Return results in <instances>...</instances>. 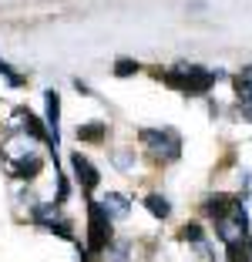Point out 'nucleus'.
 <instances>
[{"instance_id":"nucleus-18","label":"nucleus","mask_w":252,"mask_h":262,"mask_svg":"<svg viewBox=\"0 0 252 262\" xmlns=\"http://www.w3.org/2000/svg\"><path fill=\"white\" fill-rule=\"evenodd\" d=\"M111 74L115 77H135V74H141V61H135V57H115Z\"/></svg>"},{"instance_id":"nucleus-15","label":"nucleus","mask_w":252,"mask_h":262,"mask_svg":"<svg viewBox=\"0 0 252 262\" xmlns=\"http://www.w3.org/2000/svg\"><path fill=\"white\" fill-rule=\"evenodd\" d=\"M232 81V91H236L239 104H245V101H252V64H245V68H239L236 74L229 77Z\"/></svg>"},{"instance_id":"nucleus-11","label":"nucleus","mask_w":252,"mask_h":262,"mask_svg":"<svg viewBox=\"0 0 252 262\" xmlns=\"http://www.w3.org/2000/svg\"><path fill=\"white\" fill-rule=\"evenodd\" d=\"M57 215H64V205H57V202H31L27 205V219H31V225H37V229H44V225H51Z\"/></svg>"},{"instance_id":"nucleus-21","label":"nucleus","mask_w":252,"mask_h":262,"mask_svg":"<svg viewBox=\"0 0 252 262\" xmlns=\"http://www.w3.org/2000/svg\"><path fill=\"white\" fill-rule=\"evenodd\" d=\"M239 115H242V121H249V124H252V101L239 104Z\"/></svg>"},{"instance_id":"nucleus-5","label":"nucleus","mask_w":252,"mask_h":262,"mask_svg":"<svg viewBox=\"0 0 252 262\" xmlns=\"http://www.w3.org/2000/svg\"><path fill=\"white\" fill-rule=\"evenodd\" d=\"M68 168H71V178L81 185L84 195H94L101 188V168L91 162V155H84L81 148L68 155Z\"/></svg>"},{"instance_id":"nucleus-7","label":"nucleus","mask_w":252,"mask_h":262,"mask_svg":"<svg viewBox=\"0 0 252 262\" xmlns=\"http://www.w3.org/2000/svg\"><path fill=\"white\" fill-rule=\"evenodd\" d=\"M44 155L37 151V148H31V151H24L20 158H14V162H4V171H7L14 182H20V185H31V182H37L40 171H44Z\"/></svg>"},{"instance_id":"nucleus-9","label":"nucleus","mask_w":252,"mask_h":262,"mask_svg":"<svg viewBox=\"0 0 252 262\" xmlns=\"http://www.w3.org/2000/svg\"><path fill=\"white\" fill-rule=\"evenodd\" d=\"M74 138H77V145H84V148L108 145V138H111V124L108 121H77Z\"/></svg>"},{"instance_id":"nucleus-10","label":"nucleus","mask_w":252,"mask_h":262,"mask_svg":"<svg viewBox=\"0 0 252 262\" xmlns=\"http://www.w3.org/2000/svg\"><path fill=\"white\" fill-rule=\"evenodd\" d=\"M98 202H101V208L108 212V219L111 222H121V219H128L131 215V208H135V202H131V195L128 192H104V195H98Z\"/></svg>"},{"instance_id":"nucleus-12","label":"nucleus","mask_w":252,"mask_h":262,"mask_svg":"<svg viewBox=\"0 0 252 262\" xmlns=\"http://www.w3.org/2000/svg\"><path fill=\"white\" fill-rule=\"evenodd\" d=\"M141 208H145L155 222H168V219H172V199H168V195H161V192L141 195Z\"/></svg>"},{"instance_id":"nucleus-13","label":"nucleus","mask_w":252,"mask_h":262,"mask_svg":"<svg viewBox=\"0 0 252 262\" xmlns=\"http://www.w3.org/2000/svg\"><path fill=\"white\" fill-rule=\"evenodd\" d=\"M178 242H185V246H192V249H199L202 242H208V232H205V225H202V219H192V222L178 225Z\"/></svg>"},{"instance_id":"nucleus-16","label":"nucleus","mask_w":252,"mask_h":262,"mask_svg":"<svg viewBox=\"0 0 252 262\" xmlns=\"http://www.w3.org/2000/svg\"><path fill=\"white\" fill-rule=\"evenodd\" d=\"M108 162L128 175V171L138 168V155H135V148H115V151H108Z\"/></svg>"},{"instance_id":"nucleus-3","label":"nucleus","mask_w":252,"mask_h":262,"mask_svg":"<svg viewBox=\"0 0 252 262\" xmlns=\"http://www.w3.org/2000/svg\"><path fill=\"white\" fill-rule=\"evenodd\" d=\"M111 239H115V222L108 219V212L94 195H84V249L94 259H101Z\"/></svg>"},{"instance_id":"nucleus-20","label":"nucleus","mask_w":252,"mask_h":262,"mask_svg":"<svg viewBox=\"0 0 252 262\" xmlns=\"http://www.w3.org/2000/svg\"><path fill=\"white\" fill-rule=\"evenodd\" d=\"M54 202L57 205H68L71 202V178L64 171H57V192H54Z\"/></svg>"},{"instance_id":"nucleus-8","label":"nucleus","mask_w":252,"mask_h":262,"mask_svg":"<svg viewBox=\"0 0 252 262\" xmlns=\"http://www.w3.org/2000/svg\"><path fill=\"white\" fill-rule=\"evenodd\" d=\"M239 195H229V192H212V195H205V199L199 202V219L202 222H219L222 215H229L232 208L239 205Z\"/></svg>"},{"instance_id":"nucleus-17","label":"nucleus","mask_w":252,"mask_h":262,"mask_svg":"<svg viewBox=\"0 0 252 262\" xmlns=\"http://www.w3.org/2000/svg\"><path fill=\"white\" fill-rule=\"evenodd\" d=\"M44 232H51V235H57V239L71 242V246L77 242V229H74V222H71L68 215H57L51 225H44Z\"/></svg>"},{"instance_id":"nucleus-4","label":"nucleus","mask_w":252,"mask_h":262,"mask_svg":"<svg viewBox=\"0 0 252 262\" xmlns=\"http://www.w3.org/2000/svg\"><path fill=\"white\" fill-rule=\"evenodd\" d=\"M215 229V239H219V246H232V242H245L252 239V229H249V208H245V202H239L236 208H232L229 215H222L219 222H212Z\"/></svg>"},{"instance_id":"nucleus-19","label":"nucleus","mask_w":252,"mask_h":262,"mask_svg":"<svg viewBox=\"0 0 252 262\" xmlns=\"http://www.w3.org/2000/svg\"><path fill=\"white\" fill-rule=\"evenodd\" d=\"M0 77H4L10 88H27V74H20V71L10 61H4V57H0Z\"/></svg>"},{"instance_id":"nucleus-14","label":"nucleus","mask_w":252,"mask_h":262,"mask_svg":"<svg viewBox=\"0 0 252 262\" xmlns=\"http://www.w3.org/2000/svg\"><path fill=\"white\" fill-rule=\"evenodd\" d=\"M101 259H104V262H135V242H131V239H118V235H115Z\"/></svg>"},{"instance_id":"nucleus-2","label":"nucleus","mask_w":252,"mask_h":262,"mask_svg":"<svg viewBox=\"0 0 252 262\" xmlns=\"http://www.w3.org/2000/svg\"><path fill=\"white\" fill-rule=\"evenodd\" d=\"M135 141H138V148H141V155L155 165L182 162L185 138H182V131L172 128V124H145V128L135 131Z\"/></svg>"},{"instance_id":"nucleus-6","label":"nucleus","mask_w":252,"mask_h":262,"mask_svg":"<svg viewBox=\"0 0 252 262\" xmlns=\"http://www.w3.org/2000/svg\"><path fill=\"white\" fill-rule=\"evenodd\" d=\"M44 128H47V151L57 158L61 155V91L57 88H47L44 91Z\"/></svg>"},{"instance_id":"nucleus-1","label":"nucleus","mask_w":252,"mask_h":262,"mask_svg":"<svg viewBox=\"0 0 252 262\" xmlns=\"http://www.w3.org/2000/svg\"><path fill=\"white\" fill-rule=\"evenodd\" d=\"M158 77H161V84L178 91L182 98H208V91H212L219 81H225L229 71L202 68V64H195V61H175V64H168Z\"/></svg>"},{"instance_id":"nucleus-22","label":"nucleus","mask_w":252,"mask_h":262,"mask_svg":"<svg viewBox=\"0 0 252 262\" xmlns=\"http://www.w3.org/2000/svg\"><path fill=\"white\" fill-rule=\"evenodd\" d=\"M74 91H77V94H91V88H88V84H84V81H81V77H74Z\"/></svg>"}]
</instances>
